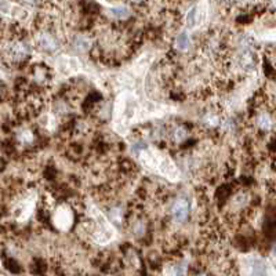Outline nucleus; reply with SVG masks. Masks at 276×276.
Returning <instances> with one entry per match:
<instances>
[{"label":"nucleus","instance_id":"obj_5","mask_svg":"<svg viewBox=\"0 0 276 276\" xmlns=\"http://www.w3.org/2000/svg\"><path fill=\"white\" fill-rule=\"evenodd\" d=\"M204 21H206V10L202 9V5H196L188 10L184 24L187 26V29H195L197 26H200Z\"/></svg>","mask_w":276,"mask_h":276},{"label":"nucleus","instance_id":"obj_18","mask_svg":"<svg viewBox=\"0 0 276 276\" xmlns=\"http://www.w3.org/2000/svg\"><path fill=\"white\" fill-rule=\"evenodd\" d=\"M275 254H276V247H275Z\"/></svg>","mask_w":276,"mask_h":276},{"label":"nucleus","instance_id":"obj_7","mask_svg":"<svg viewBox=\"0 0 276 276\" xmlns=\"http://www.w3.org/2000/svg\"><path fill=\"white\" fill-rule=\"evenodd\" d=\"M33 204H34V193L29 195V196L21 199V202L15 206L14 209V216L18 221H25L28 220L29 216L33 212Z\"/></svg>","mask_w":276,"mask_h":276},{"label":"nucleus","instance_id":"obj_1","mask_svg":"<svg viewBox=\"0 0 276 276\" xmlns=\"http://www.w3.org/2000/svg\"><path fill=\"white\" fill-rule=\"evenodd\" d=\"M168 111L167 107L143 99L133 91H122L115 101L114 128L122 135L128 133L133 124L149 118H159Z\"/></svg>","mask_w":276,"mask_h":276},{"label":"nucleus","instance_id":"obj_11","mask_svg":"<svg viewBox=\"0 0 276 276\" xmlns=\"http://www.w3.org/2000/svg\"><path fill=\"white\" fill-rule=\"evenodd\" d=\"M39 45H40V47H42V49L47 50V51H53V50H55L54 39H53V38H51V36H50V34H47V33L40 34Z\"/></svg>","mask_w":276,"mask_h":276},{"label":"nucleus","instance_id":"obj_14","mask_svg":"<svg viewBox=\"0 0 276 276\" xmlns=\"http://www.w3.org/2000/svg\"><path fill=\"white\" fill-rule=\"evenodd\" d=\"M258 126L262 130H271L272 128V119L268 114H261L258 118Z\"/></svg>","mask_w":276,"mask_h":276},{"label":"nucleus","instance_id":"obj_12","mask_svg":"<svg viewBox=\"0 0 276 276\" xmlns=\"http://www.w3.org/2000/svg\"><path fill=\"white\" fill-rule=\"evenodd\" d=\"M250 276H268L265 264H262L261 261L253 262L252 268H250Z\"/></svg>","mask_w":276,"mask_h":276},{"label":"nucleus","instance_id":"obj_16","mask_svg":"<svg viewBox=\"0 0 276 276\" xmlns=\"http://www.w3.org/2000/svg\"><path fill=\"white\" fill-rule=\"evenodd\" d=\"M172 137H174V140L177 141V143H180V141H183L184 138L187 137V131L184 130V128L178 127L174 130V134H172Z\"/></svg>","mask_w":276,"mask_h":276},{"label":"nucleus","instance_id":"obj_17","mask_svg":"<svg viewBox=\"0 0 276 276\" xmlns=\"http://www.w3.org/2000/svg\"><path fill=\"white\" fill-rule=\"evenodd\" d=\"M20 138L24 141V143H30V141H32V134H30L29 131H22V133L20 134Z\"/></svg>","mask_w":276,"mask_h":276},{"label":"nucleus","instance_id":"obj_10","mask_svg":"<svg viewBox=\"0 0 276 276\" xmlns=\"http://www.w3.org/2000/svg\"><path fill=\"white\" fill-rule=\"evenodd\" d=\"M191 46V38L187 32H181L178 34L177 39H176V47H177L180 51H187Z\"/></svg>","mask_w":276,"mask_h":276},{"label":"nucleus","instance_id":"obj_6","mask_svg":"<svg viewBox=\"0 0 276 276\" xmlns=\"http://www.w3.org/2000/svg\"><path fill=\"white\" fill-rule=\"evenodd\" d=\"M54 225L58 228L59 231H68L72 222H74V214L72 210L68 206H59L54 213Z\"/></svg>","mask_w":276,"mask_h":276},{"label":"nucleus","instance_id":"obj_4","mask_svg":"<svg viewBox=\"0 0 276 276\" xmlns=\"http://www.w3.org/2000/svg\"><path fill=\"white\" fill-rule=\"evenodd\" d=\"M55 68L62 76H72L78 74L82 69L80 61L75 57H68V55H61L55 61Z\"/></svg>","mask_w":276,"mask_h":276},{"label":"nucleus","instance_id":"obj_9","mask_svg":"<svg viewBox=\"0 0 276 276\" xmlns=\"http://www.w3.org/2000/svg\"><path fill=\"white\" fill-rule=\"evenodd\" d=\"M26 54H28V47H26L24 43H21V42L11 45L10 49H9V55H10L13 59L24 58Z\"/></svg>","mask_w":276,"mask_h":276},{"label":"nucleus","instance_id":"obj_2","mask_svg":"<svg viewBox=\"0 0 276 276\" xmlns=\"http://www.w3.org/2000/svg\"><path fill=\"white\" fill-rule=\"evenodd\" d=\"M137 156L145 167L155 172H159L160 176L166 177L170 181H178L181 178V172L171 159L155 149L149 148L148 145L141 152H138Z\"/></svg>","mask_w":276,"mask_h":276},{"label":"nucleus","instance_id":"obj_15","mask_svg":"<svg viewBox=\"0 0 276 276\" xmlns=\"http://www.w3.org/2000/svg\"><path fill=\"white\" fill-rule=\"evenodd\" d=\"M75 47H76V50H80V51H86L90 47L89 40L86 39L84 36H78L76 40H75Z\"/></svg>","mask_w":276,"mask_h":276},{"label":"nucleus","instance_id":"obj_3","mask_svg":"<svg viewBox=\"0 0 276 276\" xmlns=\"http://www.w3.org/2000/svg\"><path fill=\"white\" fill-rule=\"evenodd\" d=\"M90 212H91V216L94 217V221H95V225H97L95 232L93 233V240L95 243H98V245H108L116 235L114 227L109 224L107 217L99 212L98 209L91 207Z\"/></svg>","mask_w":276,"mask_h":276},{"label":"nucleus","instance_id":"obj_19","mask_svg":"<svg viewBox=\"0 0 276 276\" xmlns=\"http://www.w3.org/2000/svg\"><path fill=\"white\" fill-rule=\"evenodd\" d=\"M200 276H204V275H200Z\"/></svg>","mask_w":276,"mask_h":276},{"label":"nucleus","instance_id":"obj_8","mask_svg":"<svg viewBox=\"0 0 276 276\" xmlns=\"http://www.w3.org/2000/svg\"><path fill=\"white\" fill-rule=\"evenodd\" d=\"M171 214L172 218H174V221L183 222L184 220L187 218L188 214L187 200H184V199H178V200H176L171 207Z\"/></svg>","mask_w":276,"mask_h":276},{"label":"nucleus","instance_id":"obj_13","mask_svg":"<svg viewBox=\"0 0 276 276\" xmlns=\"http://www.w3.org/2000/svg\"><path fill=\"white\" fill-rule=\"evenodd\" d=\"M109 11H111V14L114 15V17H116V18H120V20L127 18L128 15H130V11H128L127 7H123V6L109 7Z\"/></svg>","mask_w":276,"mask_h":276}]
</instances>
